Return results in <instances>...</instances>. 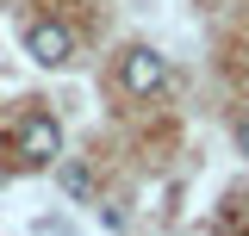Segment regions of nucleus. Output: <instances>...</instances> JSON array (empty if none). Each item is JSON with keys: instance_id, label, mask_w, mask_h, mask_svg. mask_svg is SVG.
<instances>
[{"instance_id": "f257e3e1", "label": "nucleus", "mask_w": 249, "mask_h": 236, "mask_svg": "<svg viewBox=\"0 0 249 236\" xmlns=\"http://www.w3.org/2000/svg\"><path fill=\"white\" fill-rule=\"evenodd\" d=\"M13 155H19L25 168H56L62 162V124L50 112H25L19 131H13Z\"/></svg>"}, {"instance_id": "f03ea898", "label": "nucleus", "mask_w": 249, "mask_h": 236, "mask_svg": "<svg viewBox=\"0 0 249 236\" xmlns=\"http://www.w3.org/2000/svg\"><path fill=\"white\" fill-rule=\"evenodd\" d=\"M119 87L131 93V100H150V93L168 87V56L156 50V44H131L119 56Z\"/></svg>"}, {"instance_id": "7ed1b4c3", "label": "nucleus", "mask_w": 249, "mask_h": 236, "mask_svg": "<svg viewBox=\"0 0 249 236\" xmlns=\"http://www.w3.org/2000/svg\"><path fill=\"white\" fill-rule=\"evenodd\" d=\"M25 56L37 62V68H69L75 31L62 25V19H31V25H25Z\"/></svg>"}, {"instance_id": "20e7f679", "label": "nucleus", "mask_w": 249, "mask_h": 236, "mask_svg": "<svg viewBox=\"0 0 249 236\" xmlns=\"http://www.w3.org/2000/svg\"><path fill=\"white\" fill-rule=\"evenodd\" d=\"M56 186H62V199H93V168L88 162H56Z\"/></svg>"}, {"instance_id": "39448f33", "label": "nucleus", "mask_w": 249, "mask_h": 236, "mask_svg": "<svg viewBox=\"0 0 249 236\" xmlns=\"http://www.w3.org/2000/svg\"><path fill=\"white\" fill-rule=\"evenodd\" d=\"M231 137H237V149L249 155V112H237V124H231Z\"/></svg>"}]
</instances>
